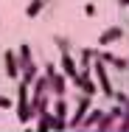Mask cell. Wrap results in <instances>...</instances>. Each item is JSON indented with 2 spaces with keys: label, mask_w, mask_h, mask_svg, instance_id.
<instances>
[{
  "label": "cell",
  "mask_w": 129,
  "mask_h": 132,
  "mask_svg": "<svg viewBox=\"0 0 129 132\" xmlns=\"http://www.w3.org/2000/svg\"><path fill=\"white\" fill-rule=\"evenodd\" d=\"M28 96H31V93H28V84L20 81V87H17V118H20L23 124H28L31 118H37L34 110H31V98H28Z\"/></svg>",
  "instance_id": "obj_1"
},
{
  "label": "cell",
  "mask_w": 129,
  "mask_h": 132,
  "mask_svg": "<svg viewBox=\"0 0 129 132\" xmlns=\"http://www.w3.org/2000/svg\"><path fill=\"white\" fill-rule=\"evenodd\" d=\"M90 107H93V104H90V98L81 96V98L76 101V112L67 115V129H79V127H81V121H84V115L90 112Z\"/></svg>",
  "instance_id": "obj_2"
},
{
  "label": "cell",
  "mask_w": 129,
  "mask_h": 132,
  "mask_svg": "<svg viewBox=\"0 0 129 132\" xmlns=\"http://www.w3.org/2000/svg\"><path fill=\"white\" fill-rule=\"evenodd\" d=\"M90 68H93V73L98 76V84H101V93H104V96H109V98H112V81H109V76H107V65H104L101 59L96 56Z\"/></svg>",
  "instance_id": "obj_3"
},
{
  "label": "cell",
  "mask_w": 129,
  "mask_h": 132,
  "mask_svg": "<svg viewBox=\"0 0 129 132\" xmlns=\"http://www.w3.org/2000/svg\"><path fill=\"white\" fill-rule=\"evenodd\" d=\"M59 73L65 76V79H76L79 76V65H76V59L70 56V53H62V62H59Z\"/></svg>",
  "instance_id": "obj_4"
},
{
  "label": "cell",
  "mask_w": 129,
  "mask_h": 132,
  "mask_svg": "<svg viewBox=\"0 0 129 132\" xmlns=\"http://www.w3.org/2000/svg\"><path fill=\"white\" fill-rule=\"evenodd\" d=\"M48 90H51L56 98H65V93H67V79H65V76L56 70L51 79H48Z\"/></svg>",
  "instance_id": "obj_5"
},
{
  "label": "cell",
  "mask_w": 129,
  "mask_h": 132,
  "mask_svg": "<svg viewBox=\"0 0 129 132\" xmlns=\"http://www.w3.org/2000/svg\"><path fill=\"white\" fill-rule=\"evenodd\" d=\"M73 84L81 90V96H87V98H93V96L98 93V84L93 81V76H87V79H84V76H76V79H73Z\"/></svg>",
  "instance_id": "obj_6"
},
{
  "label": "cell",
  "mask_w": 129,
  "mask_h": 132,
  "mask_svg": "<svg viewBox=\"0 0 129 132\" xmlns=\"http://www.w3.org/2000/svg\"><path fill=\"white\" fill-rule=\"evenodd\" d=\"M98 59H101L104 65H112L115 70H129V59H121V56H115V53H109V51H98Z\"/></svg>",
  "instance_id": "obj_7"
},
{
  "label": "cell",
  "mask_w": 129,
  "mask_h": 132,
  "mask_svg": "<svg viewBox=\"0 0 129 132\" xmlns=\"http://www.w3.org/2000/svg\"><path fill=\"white\" fill-rule=\"evenodd\" d=\"M121 37H124V28H121V26H112V28H107L101 37H98V45H101V48H107V45L118 42Z\"/></svg>",
  "instance_id": "obj_8"
},
{
  "label": "cell",
  "mask_w": 129,
  "mask_h": 132,
  "mask_svg": "<svg viewBox=\"0 0 129 132\" xmlns=\"http://www.w3.org/2000/svg\"><path fill=\"white\" fill-rule=\"evenodd\" d=\"M3 62H6V73H8V79H17V76H20L17 53H14V51H6V53H3Z\"/></svg>",
  "instance_id": "obj_9"
},
{
  "label": "cell",
  "mask_w": 129,
  "mask_h": 132,
  "mask_svg": "<svg viewBox=\"0 0 129 132\" xmlns=\"http://www.w3.org/2000/svg\"><path fill=\"white\" fill-rule=\"evenodd\" d=\"M51 124H53V112L45 110V112L37 115V129H34V132H51Z\"/></svg>",
  "instance_id": "obj_10"
},
{
  "label": "cell",
  "mask_w": 129,
  "mask_h": 132,
  "mask_svg": "<svg viewBox=\"0 0 129 132\" xmlns=\"http://www.w3.org/2000/svg\"><path fill=\"white\" fill-rule=\"evenodd\" d=\"M37 76H39V68H37L34 62H31V65H25V68L20 70V81H25L28 87L34 84V79H37Z\"/></svg>",
  "instance_id": "obj_11"
},
{
  "label": "cell",
  "mask_w": 129,
  "mask_h": 132,
  "mask_svg": "<svg viewBox=\"0 0 129 132\" xmlns=\"http://www.w3.org/2000/svg\"><path fill=\"white\" fill-rule=\"evenodd\" d=\"M17 62H20V70L34 62V59H31V45H28V42H23V45L17 48Z\"/></svg>",
  "instance_id": "obj_12"
},
{
  "label": "cell",
  "mask_w": 129,
  "mask_h": 132,
  "mask_svg": "<svg viewBox=\"0 0 129 132\" xmlns=\"http://www.w3.org/2000/svg\"><path fill=\"white\" fill-rule=\"evenodd\" d=\"M31 110H34V115L45 112V110H48V93H42V96H31Z\"/></svg>",
  "instance_id": "obj_13"
},
{
  "label": "cell",
  "mask_w": 129,
  "mask_h": 132,
  "mask_svg": "<svg viewBox=\"0 0 129 132\" xmlns=\"http://www.w3.org/2000/svg\"><path fill=\"white\" fill-rule=\"evenodd\" d=\"M112 124H118V121H115L109 112H104V115H101V121L93 127V132H109V129H112Z\"/></svg>",
  "instance_id": "obj_14"
},
{
  "label": "cell",
  "mask_w": 129,
  "mask_h": 132,
  "mask_svg": "<svg viewBox=\"0 0 129 132\" xmlns=\"http://www.w3.org/2000/svg\"><path fill=\"white\" fill-rule=\"evenodd\" d=\"M53 118L67 121V101H65V98H56V104H53Z\"/></svg>",
  "instance_id": "obj_15"
},
{
  "label": "cell",
  "mask_w": 129,
  "mask_h": 132,
  "mask_svg": "<svg viewBox=\"0 0 129 132\" xmlns=\"http://www.w3.org/2000/svg\"><path fill=\"white\" fill-rule=\"evenodd\" d=\"M45 3H48V0H28L25 14H28V17H37V14H39V11L45 9Z\"/></svg>",
  "instance_id": "obj_16"
},
{
  "label": "cell",
  "mask_w": 129,
  "mask_h": 132,
  "mask_svg": "<svg viewBox=\"0 0 129 132\" xmlns=\"http://www.w3.org/2000/svg\"><path fill=\"white\" fill-rule=\"evenodd\" d=\"M42 93L51 96V90H48V79H45V76H37V79H34V96H42Z\"/></svg>",
  "instance_id": "obj_17"
},
{
  "label": "cell",
  "mask_w": 129,
  "mask_h": 132,
  "mask_svg": "<svg viewBox=\"0 0 129 132\" xmlns=\"http://www.w3.org/2000/svg\"><path fill=\"white\" fill-rule=\"evenodd\" d=\"M53 45H56V48H59L62 53H70V48H73L67 37H53Z\"/></svg>",
  "instance_id": "obj_18"
},
{
  "label": "cell",
  "mask_w": 129,
  "mask_h": 132,
  "mask_svg": "<svg viewBox=\"0 0 129 132\" xmlns=\"http://www.w3.org/2000/svg\"><path fill=\"white\" fill-rule=\"evenodd\" d=\"M118 132H129V107H124V118L118 121Z\"/></svg>",
  "instance_id": "obj_19"
},
{
  "label": "cell",
  "mask_w": 129,
  "mask_h": 132,
  "mask_svg": "<svg viewBox=\"0 0 129 132\" xmlns=\"http://www.w3.org/2000/svg\"><path fill=\"white\" fill-rule=\"evenodd\" d=\"M112 101H115L118 107H129V96L126 93H112Z\"/></svg>",
  "instance_id": "obj_20"
},
{
  "label": "cell",
  "mask_w": 129,
  "mask_h": 132,
  "mask_svg": "<svg viewBox=\"0 0 129 132\" xmlns=\"http://www.w3.org/2000/svg\"><path fill=\"white\" fill-rule=\"evenodd\" d=\"M51 129H53V132H65V129H67V121H59V118H53Z\"/></svg>",
  "instance_id": "obj_21"
},
{
  "label": "cell",
  "mask_w": 129,
  "mask_h": 132,
  "mask_svg": "<svg viewBox=\"0 0 129 132\" xmlns=\"http://www.w3.org/2000/svg\"><path fill=\"white\" fill-rule=\"evenodd\" d=\"M42 70H45V73H42V76H45V79H51L53 73H56V70H59V68H56V65H53V62H48V65H45V68H42Z\"/></svg>",
  "instance_id": "obj_22"
},
{
  "label": "cell",
  "mask_w": 129,
  "mask_h": 132,
  "mask_svg": "<svg viewBox=\"0 0 129 132\" xmlns=\"http://www.w3.org/2000/svg\"><path fill=\"white\" fill-rule=\"evenodd\" d=\"M11 107V98L8 96H0V110H8Z\"/></svg>",
  "instance_id": "obj_23"
},
{
  "label": "cell",
  "mask_w": 129,
  "mask_h": 132,
  "mask_svg": "<svg viewBox=\"0 0 129 132\" xmlns=\"http://www.w3.org/2000/svg\"><path fill=\"white\" fill-rule=\"evenodd\" d=\"M84 14H87V17H96V6L87 3V6H84Z\"/></svg>",
  "instance_id": "obj_24"
},
{
  "label": "cell",
  "mask_w": 129,
  "mask_h": 132,
  "mask_svg": "<svg viewBox=\"0 0 129 132\" xmlns=\"http://www.w3.org/2000/svg\"><path fill=\"white\" fill-rule=\"evenodd\" d=\"M118 6H129V0H118Z\"/></svg>",
  "instance_id": "obj_25"
},
{
  "label": "cell",
  "mask_w": 129,
  "mask_h": 132,
  "mask_svg": "<svg viewBox=\"0 0 129 132\" xmlns=\"http://www.w3.org/2000/svg\"><path fill=\"white\" fill-rule=\"evenodd\" d=\"M25 132H34V129H31V127H28V129H25Z\"/></svg>",
  "instance_id": "obj_26"
}]
</instances>
